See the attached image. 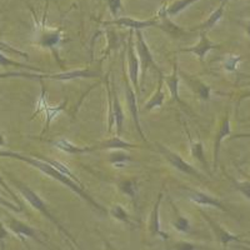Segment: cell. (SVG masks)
Wrapping results in <instances>:
<instances>
[{"label": "cell", "instance_id": "obj_1", "mask_svg": "<svg viewBox=\"0 0 250 250\" xmlns=\"http://www.w3.org/2000/svg\"><path fill=\"white\" fill-rule=\"evenodd\" d=\"M0 158H12V159L20 160V162H24V163H26V164L31 165V167H34V168L39 169L42 173H44V174H46L48 176H50L51 179L58 180L59 183H62V184H64L65 187H68L70 190H73L75 194H78L80 198H83L84 200H86V202H88L89 204L94 208V209L99 210L100 213H106V210L104 209V208L100 207V205L98 204V203L95 202L93 198H91V196H89L88 194L84 191V188H82L77 182H74V180L71 179V178H69L68 175L62 174V171H59L58 169H55L54 167H51L50 164L45 163L44 160L39 159V158H37V156H26V155H23V154L15 153V151L3 150V151H0Z\"/></svg>", "mask_w": 250, "mask_h": 250}, {"label": "cell", "instance_id": "obj_2", "mask_svg": "<svg viewBox=\"0 0 250 250\" xmlns=\"http://www.w3.org/2000/svg\"><path fill=\"white\" fill-rule=\"evenodd\" d=\"M8 175H9V179L12 180L13 184L15 185V188H17L18 190L20 191V194H21V195H23L24 198H25L26 202H28L29 204L31 205V207L34 208V209H37V210L39 211V213L42 214V215L45 216L46 219H49V220H50V222L53 223V224L57 225V228H58V229H59V231H62V233L64 234V235H66V238H68L69 240H70V242H73L75 245H78L77 242H75V240H74V238L71 236V234L69 233V231L66 230L65 228L62 227V223H60L59 220H58V219L55 218V216L53 215V214H51V211L49 210V208H48V205H46V203L44 202V200L42 199V198H40V196L38 195V194L35 193V191L33 190V189H31L30 187H28V185H26V184L21 183V182H20V180L15 179L14 176L10 175V174H8Z\"/></svg>", "mask_w": 250, "mask_h": 250}, {"label": "cell", "instance_id": "obj_3", "mask_svg": "<svg viewBox=\"0 0 250 250\" xmlns=\"http://www.w3.org/2000/svg\"><path fill=\"white\" fill-rule=\"evenodd\" d=\"M6 224H8L9 229L13 231V234L17 235L23 243H26V238H30L35 240L38 244H46L45 240H43V236H45V234L37 230L35 228L30 227V225L25 224V223L20 222V220L15 219L10 214H6Z\"/></svg>", "mask_w": 250, "mask_h": 250}, {"label": "cell", "instance_id": "obj_4", "mask_svg": "<svg viewBox=\"0 0 250 250\" xmlns=\"http://www.w3.org/2000/svg\"><path fill=\"white\" fill-rule=\"evenodd\" d=\"M126 58H128V70H129V82L135 90L137 95L140 94V83H139V70L140 62L139 58L137 57L135 49H134V30L129 29L128 37V50H126Z\"/></svg>", "mask_w": 250, "mask_h": 250}, {"label": "cell", "instance_id": "obj_5", "mask_svg": "<svg viewBox=\"0 0 250 250\" xmlns=\"http://www.w3.org/2000/svg\"><path fill=\"white\" fill-rule=\"evenodd\" d=\"M155 146H158V150H159V153L164 156V159L167 160V162H168L169 164L173 167V168L178 169L179 171H182V173H184V174H188V175L195 176V178H198V179L203 180L202 174L196 170L193 165H190L189 163L185 162V160L183 159L179 154L171 151L170 149L167 148L165 145L155 144Z\"/></svg>", "mask_w": 250, "mask_h": 250}, {"label": "cell", "instance_id": "obj_6", "mask_svg": "<svg viewBox=\"0 0 250 250\" xmlns=\"http://www.w3.org/2000/svg\"><path fill=\"white\" fill-rule=\"evenodd\" d=\"M137 50H138V58H139L140 68H142L143 75H146L149 69H153L158 74H162V70L159 69L158 64L154 60L153 54H151L150 49H149L148 44L144 40L142 30H137Z\"/></svg>", "mask_w": 250, "mask_h": 250}, {"label": "cell", "instance_id": "obj_7", "mask_svg": "<svg viewBox=\"0 0 250 250\" xmlns=\"http://www.w3.org/2000/svg\"><path fill=\"white\" fill-rule=\"evenodd\" d=\"M199 211H200V214H202L203 218L205 219V222L209 224L210 229L213 230L214 235H215V238L218 239V242L220 243L223 247H227V245H229L230 243H235V242L244 244L245 240H243L242 235H235V234L229 233V231L225 230L224 228L219 224V223H216L214 219H211L210 216L208 215L205 211H203V210H199Z\"/></svg>", "mask_w": 250, "mask_h": 250}, {"label": "cell", "instance_id": "obj_8", "mask_svg": "<svg viewBox=\"0 0 250 250\" xmlns=\"http://www.w3.org/2000/svg\"><path fill=\"white\" fill-rule=\"evenodd\" d=\"M182 190L184 191L185 195L189 198L193 203L198 205H205V207H213L219 209V210L222 211H228V209L225 208V205L223 204L222 202L214 196L209 195L207 193H203L200 190H196V189H193V188L189 187H182Z\"/></svg>", "mask_w": 250, "mask_h": 250}, {"label": "cell", "instance_id": "obj_9", "mask_svg": "<svg viewBox=\"0 0 250 250\" xmlns=\"http://www.w3.org/2000/svg\"><path fill=\"white\" fill-rule=\"evenodd\" d=\"M125 99H126V104H128L129 113H130L131 118H133L134 125H135V129L139 133L140 138H142L144 142H146V138H145L144 133H143L142 125H140V119H139V109H138V100H137V93L131 86L129 79L125 78Z\"/></svg>", "mask_w": 250, "mask_h": 250}, {"label": "cell", "instance_id": "obj_10", "mask_svg": "<svg viewBox=\"0 0 250 250\" xmlns=\"http://www.w3.org/2000/svg\"><path fill=\"white\" fill-rule=\"evenodd\" d=\"M222 45L220 44L213 43L207 35V31H200V40L199 43H196L195 45L189 46V48H182L179 49V51L182 53H193L194 55L199 58L200 62H204L205 55L209 53L210 50H214V49H220Z\"/></svg>", "mask_w": 250, "mask_h": 250}, {"label": "cell", "instance_id": "obj_11", "mask_svg": "<svg viewBox=\"0 0 250 250\" xmlns=\"http://www.w3.org/2000/svg\"><path fill=\"white\" fill-rule=\"evenodd\" d=\"M45 97H46L45 89H44V86H43V88H42V95H40L39 100H38V104H37L38 109H37V111L34 113V117L39 113L45 114V129L48 130L49 125L51 124L53 119L57 117L60 111H62L64 109H65L68 102H66V100H64V102H62V104H59L58 106H49L48 103H46V98Z\"/></svg>", "mask_w": 250, "mask_h": 250}, {"label": "cell", "instance_id": "obj_12", "mask_svg": "<svg viewBox=\"0 0 250 250\" xmlns=\"http://www.w3.org/2000/svg\"><path fill=\"white\" fill-rule=\"evenodd\" d=\"M230 117H229V113H227V115L224 117L223 122L220 123V126H219L218 131L215 134V139H214V153H213V169L216 170L219 163V153H220V145H222L223 140L227 137L230 135Z\"/></svg>", "mask_w": 250, "mask_h": 250}, {"label": "cell", "instance_id": "obj_13", "mask_svg": "<svg viewBox=\"0 0 250 250\" xmlns=\"http://www.w3.org/2000/svg\"><path fill=\"white\" fill-rule=\"evenodd\" d=\"M179 75L183 80L185 82L189 88L194 91V93L198 95L202 100L204 102H208V100L210 99V93H211V89L210 86L207 85L205 83H203L199 78L194 77V75L188 74V73H184V71H180L179 70Z\"/></svg>", "mask_w": 250, "mask_h": 250}, {"label": "cell", "instance_id": "obj_14", "mask_svg": "<svg viewBox=\"0 0 250 250\" xmlns=\"http://www.w3.org/2000/svg\"><path fill=\"white\" fill-rule=\"evenodd\" d=\"M162 200H163V193H159L158 195V199H156V203L154 204L153 207V210L150 213V218H149V233L153 238H156V236H159L162 238L163 240H167L169 238V234L168 233H164L162 230V228H160V204H162Z\"/></svg>", "mask_w": 250, "mask_h": 250}, {"label": "cell", "instance_id": "obj_15", "mask_svg": "<svg viewBox=\"0 0 250 250\" xmlns=\"http://www.w3.org/2000/svg\"><path fill=\"white\" fill-rule=\"evenodd\" d=\"M104 25H117L122 28L133 29V30H142L150 26H158V20H137L130 17H122L119 19H115L113 21H104Z\"/></svg>", "mask_w": 250, "mask_h": 250}, {"label": "cell", "instance_id": "obj_16", "mask_svg": "<svg viewBox=\"0 0 250 250\" xmlns=\"http://www.w3.org/2000/svg\"><path fill=\"white\" fill-rule=\"evenodd\" d=\"M100 71L91 70V69H79V70L66 71L62 74H53L45 75V79L50 80H59V82H69V80L75 79H90V78H99Z\"/></svg>", "mask_w": 250, "mask_h": 250}, {"label": "cell", "instance_id": "obj_17", "mask_svg": "<svg viewBox=\"0 0 250 250\" xmlns=\"http://www.w3.org/2000/svg\"><path fill=\"white\" fill-rule=\"evenodd\" d=\"M158 17H159V20H158V28L162 29L163 31H165V33L170 35V37L180 38L184 33H187V30L180 28L179 25H176L175 23H173V21L169 19L170 15L168 14L165 6H162V9H160L159 13H158Z\"/></svg>", "mask_w": 250, "mask_h": 250}, {"label": "cell", "instance_id": "obj_18", "mask_svg": "<svg viewBox=\"0 0 250 250\" xmlns=\"http://www.w3.org/2000/svg\"><path fill=\"white\" fill-rule=\"evenodd\" d=\"M179 79H180L179 65H178V60L175 59L173 65V71H171V74L169 75V77H164V82L167 83V85H168L173 102H176L179 105L184 106L185 108V106L188 105H185L184 103H183V100L180 99V95H179Z\"/></svg>", "mask_w": 250, "mask_h": 250}, {"label": "cell", "instance_id": "obj_19", "mask_svg": "<svg viewBox=\"0 0 250 250\" xmlns=\"http://www.w3.org/2000/svg\"><path fill=\"white\" fill-rule=\"evenodd\" d=\"M137 148V145L135 144H130V143L125 142L120 137H113V138H109L106 139L105 142H102L99 144H95V145H91V149L94 150H117V149H134Z\"/></svg>", "mask_w": 250, "mask_h": 250}, {"label": "cell", "instance_id": "obj_20", "mask_svg": "<svg viewBox=\"0 0 250 250\" xmlns=\"http://www.w3.org/2000/svg\"><path fill=\"white\" fill-rule=\"evenodd\" d=\"M111 99H113V104H111V109H113V119L114 124L117 125V135L122 137L123 133V124H124V111H123L122 104H120L119 97L115 89H111Z\"/></svg>", "mask_w": 250, "mask_h": 250}, {"label": "cell", "instance_id": "obj_21", "mask_svg": "<svg viewBox=\"0 0 250 250\" xmlns=\"http://www.w3.org/2000/svg\"><path fill=\"white\" fill-rule=\"evenodd\" d=\"M163 85H164V74H159V82H158V88L156 91L153 94V97L146 102L144 106H143V111H150L155 108H160L164 104L165 94L163 91Z\"/></svg>", "mask_w": 250, "mask_h": 250}, {"label": "cell", "instance_id": "obj_22", "mask_svg": "<svg viewBox=\"0 0 250 250\" xmlns=\"http://www.w3.org/2000/svg\"><path fill=\"white\" fill-rule=\"evenodd\" d=\"M228 0H223L222 3H220V5L218 6V8L214 10L213 13L210 14V17L208 18L207 20H205L204 23L200 24L199 26H196V28L191 29V30H195V29H199L200 31H208L209 29L213 28L214 25H216V23H218L219 20L222 19L223 15H224V10H225V5H227Z\"/></svg>", "mask_w": 250, "mask_h": 250}, {"label": "cell", "instance_id": "obj_23", "mask_svg": "<svg viewBox=\"0 0 250 250\" xmlns=\"http://www.w3.org/2000/svg\"><path fill=\"white\" fill-rule=\"evenodd\" d=\"M51 144L57 146L58 149L60 150L65 151L68 154H85V153H90L93 151L90 146H78V145H74L73 143L68 142L66 139H59V140H54V142H50Z\"/></svg>", "mask_w": 250, "mask_h": 250}, {"label": "cell", "instance_id": "obj_24", "mask_svg": "<svg viewBox=\"0 0 250 250\" xmlns=\"http://www.w3.org/2000/svg\"><path fill=\"white\" fill-rule=\"evenodd\" d=\"M35 156H37V158H39V159L44 160V162H45V163H48V164H50L51 167H54L55 169H58V170H59V171H62V174H65V175H68L69 178H71V179L74 180V182H77L78 184L80 185V187H82V188H84V185H83V183L80 182V180L78 179L77 176H75L74 174H73V171H71L70 169L68 168V165L62 164V163L58 162V160L51 159V158H48V156H43V155H35Z\"/></svg>", "mask_w": 250, "mask_h": 250}, {"label": "cell", "instance_id": "obj_25", "mask_svg": "<svg viewBox=\"0 0 250 250\" xmlns=\"http://www.w3.org/2000/svg\"><path fill=\"white\" fill-rule=\"evenodd\" d=\"M189 140H190V151L191 156L194 159H196L199 163H202L203 167L208 169V162L205 159V154H204V146H203L202 142H193V139L189 135Z\"/></svg>", "mask_w": 250, "mask_h": 250}, {"label": "cell", "instance_id": "obj_26", "mask_svg": "<svg viewBox=\"0 0 250 250\" xmlns=\"http://www.w3.org/2000/svg\"><path fill=\"white\" fill-rule=\"evenodd\" d=\"M109 213H110V215L113 216L115 220H119V222L125 223V224L134 227V223H133V220H131L130 215H129V214L124 210V208H123L120 204L113 205Z\"/></svg>", "mask_w": 250, "mask_h": 250}, {"label": "cell", "instance_id": "obj_27", "mask_svg": "<svg viewBox=\"0 0 250 250\" xmlns=\"http://www.w3.org/2000/svg\"><path fill=\"white\" fill-rule=\"evenodd\" d=\"M120 190L125 194V195L130 196L131 199H135L138 195V183L137 179H125L119 183Z\"/></svg>", "mask_w": 250, "mask_h": 250}, {"label": "cell", "instance_id": "obj_28", "mask_svg": "<svg viewBox=\"0 0 250 250\" xmlns=\"http://www.w3.org/2000/svg\"><path fill=\"white\" fill-rule=\"evenodd\" d=\"M60 33L59 31H53V33H46V34H43L40 37L39 44L44 48L49 49H54L55 46L59 44L60 42Z\"/></svg>", "mask_w": 250, "mask_h": 250}, {"label": "cell", "instance_id": "obj_29", "mask_svg": "<svg viewBox=\"0 0 250 250\" xmlns=\"http://www.w3.org/2000/svg\"><path fill=\"white\" fill-rule=\"evenodd\" d=\"M0 65L1 66H5V68H8V66H14V68H20V69H28V70H31V71H37V73H42V69L39 68H35V66H30V65H25V64H21V62H15V60L10 59V58L5 57V55L0 51Z\"/></svg>", "mask_w": 250, "mask_h": 250}, {"label": "cell", "instance_id": "obj_30", "mask_svg": "<svg viewBox=\"0 0 250 250\" xmlns=\"http://www.w3.org/2000/svg\"><path fill=\"white\" fill-rule=\"evenodd\" d=\"M46 74H30V73H23V71H6V73H0V80L9 79V78H26V79H45Z\"/></svg>", "mask_w": 250, "mask_h": 250}, {"label": "cell", "instance_id": "obj_31", "mask_svg": "<svg viewBox=\"0 0 250 250\" xmlns=\"http://www.w3.org/2000/svg\"><path fill=\"white\" fill-rule=\"evenodd\" d=\"M131 160H133L131 156L129 154L122 151V149H117V150H114L113 153L109 154V162L113 165H115V167H120L124 163L131 162Z\"/></svg>", "mask_w": 250, "mask_h": 250}, {"label": "cell", "instance_id": "obj_32", "mask_svg": "<svg viewBox=\"0 0 250 250\" xmlns=\"http://www.w3.org/2000/svg\"><path fill=\"white\" fill-rule=\"evenodd\" d=\"M195 1H198V0H176V1H174L170 6L167 8V12H168V14L170 15V17H174V15L182 13L184 9H187L188 6L191 5V4L195 3Z\"/></svg>", "mask_w": 250, "mask_h": 250}, {"label": "cell", "instance_id": "obj_33", "mask_svg": "<svg viewBox=\"0 0 250 250\" xmlns=\"http://www.w3.org/2000/svg\"><path fill=\"white\" fill-rule=\"evenodd\" d=\"M227 176L229 178V180L233 183L234 188H235L236 190L240 191V193H242L248 200H250V182L249 180H243V182H239V180H235V179H233V178H230L229 175H227Z\"/></svg>", "mask_w": 250, "mask_h": 250}, {"label": "cell", "instance_id": "obj_34", "mask_svg": "<svg viewBox=\"0 0 250 250\" xmlns=\"http://www.w3.org/2000/svg\"><path fill=\"white\" fill-rule=\"evenodd\" d=\"M173 227L180 233H190V223L182 215H178L176 220L173 223Z\"/></svg>", "mask_w": 250, "mask_h": 250}, {"label": "cell", "instance_id": "obj_35", "mask_svg": "<svg viewBox=\"0 0 250 250\" xmlns=\"http://www.w3.org/2000/svg\"><path fill=\"white\" fill-rule=\"evenodd\" d=\"M0 51H4V53H8V54L19 55V57L26 58V59L29 58V55L26 54V53H24V51L18 50V49L13 48L12 45H9V44L4 43V42H1V40H0Z\"/></svg>", "mask_w": 250, "mask_h": 250}, {"label": "cell", "instance_id": "obj_36", "mask_svg": "<svg viewBox=\"0 0 250 250\" xmlns=\"http://www.w3.org/2000/svg\"><path fill=\"white\" fill-rule=\"evenodd\" d=\"M0 187H3L4 190H5L6 193L9 194V195L12 196L13 199H14L15 202H17L18 207H19L20 209H21V210H23V207H24L23 203L20 202V199H19V198H18V196H17V194H15L14 191H13L12 189H10V188L8 187V184H6V183H5V180H4V178H3V176H1V174H0Z\"/></svg>", "mask_w": 250, "mask_h": 250}, {"label": "cell", "instance_id": "obj_37", "mask_svg": "<svg viewBox=\"0 0 250 250\" xmlns=\"http://www.w3.org/2000/svg\"><path fill=\"white\" fill-rule=\"evenodd\" d=\"M242 62V57H229L224 62V68L228 71H234L238 68V64Z\"/></svg>", "mask_w": 250, "mask_h": 250}, {"label": "cell", "instance_id": "obj_38", "mask_svg": "<svg viewBox=\"0 0 250 250\" xmlns=\"http://www.w3.org/2000/svg\"><path fill=\"white\" fill-rule=\"evenodd\" d=\"M106 1H108V6L111 15L117 18L120 10H122V0H106Z\"/></svg>", "mask_w": 250, "mask_h": 250}, {"label": "cell", "instance_id": "obj_39", "mask_svg": "<svg viewBox=\"0 0 250 250\" xmlns=\"http://www.w3.org/2000/svg\"><path fill=\"white\" fill-rule=\"evenodd\" d=\"M8 238H10V233L6 230V228L4 227V224L1 223V220H0V248H1V249L5 248V243L4 242H5Z\"/></svg>", "mask_w": 250, "mask_h": 250}, {"label": "cell", "instance_id": "obj_40", "mask_svg": "<svg viewBox=\"0 0 250 250\" xmlns=\"http://www.w3.org/2000/svg\"><path fill=\"white\" fill-rule=\"evenodd\" d=\"M175 249H183V250H195L199 249V245L191 244V243H185V242H178L174 244Z\"/></svg>", "mask_w": 250, "mask_h": 250}, {"label": "cell", "instance_id": "obj_41", "mask_svg": "<svg viewBox=\"0 0 250 250\" xmlns=\"http://www.w3.org/2000/svg\"><path fill=\"white\" fill-rule=\"evenodd\" d=\"M0 204L4 205V207H6V208H9V209H12V210L17 211V213H20V211H23V210H21V209H20V208H17L14 204H12V203L6 202V200L3 199L1 196H0Z\"/></svg>", "mask_w": 250, "mask_h": 250}, {"label": "cell", "instance_id": "obj_42", "mask_svg": "<svg viewBox=\"0 0 250 250\" xmlns=\"http://www.w3.org/2000/svg\"><path fill=\"white\" fill-rule=\"evenodd\" d=\"M244 29H245V31H247L248 37H249V39H250V20H248L247 23H244Z\"/></svg>", "mask_w": 250, "mask_h": 250}, {"label": "cell", "instance_id": "obj_43", "mask_svg": "<svg viewBox=\"0 0 250 250\" xmlns=\"http://www.w3.org/2000/svg\"><path fill=\"white\" fill-rule=\"evenodd\" d=\"M5 145V140H4L3 135H0V146H4Z\"/></svg>", "mask_w": 250, "mask_h": 250}, {"label": "cell", "instance_id": "obj_44", "mask_svg": "<svg viewBox=\"0 0 250 250\" xmlns=\"http://www.w3.org/2000/svg\"><path fill=\"white\" fill-rule=\"evenodd\" d=\"M247 137H250V134H244V135H238L236 138H247Z\"/></svg>", "mask_w": 250, "mask_h": 250}, {"label": "cell", "instance_id": "obj_45", "mask_svg": "<svg viewBox=\"0 0 250 250\" xmlns=\"http://www.w3.org/2000/svg\"><path fill=\"white\" fill-rule=\"evenodd\" d=\"M248 86H250V84H248Z\"/></svg>", "mask_w": 250, "mask_h": 250}]
</instances>
